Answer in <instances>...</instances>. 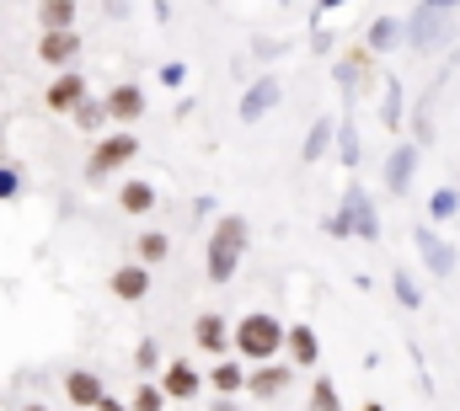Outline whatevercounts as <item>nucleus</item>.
Instances as JSON below:
<instances>
[{"label": "nucleus", "mask_w": 460, "mask_h": 411, "mask_svg": "<svg viewBox=\"0 0 460 411\" xmlns=\"http://www.w3.org/2000/svg\"><path fill=\"white\" fill-rule=\"evenodd\" d=\"M284 347H289V326L279 315L252 310V315L235 320V358H246V363H279Z\"/></svg>", "instance_id": "obj_1"}, {"label": "nucleus", "mask_w": 460, "mask_h": 411, "mask_svg": "<svg viewBox=\"0 0 460 411\" xmlns=\"http://www.w3.org/2000/svg\"><path fill=\"white\" fill-rule=\"evenodd\" d=\"M246 240H252V224H246V214H220V219H215V230H209V257H204V273H209V284H230V278H235Z\"/></svg>", "instance_id": "obj_2"}, {"label": "nucleus", "mask_w": 460, "mask_h": 411, "mask_svg": "<svg viewBox=\"0 0 460 411\" xmlns=\"http://www.w3.org/2000/svg\"><path fill=\"white\" fill-rule=\"evenodd\" d=\"M139 150H145V144H139V134H134V128L102 134V139H97V150L86 155V182H92V188H97V182H108V177H113V171H123Z\"/></svg>", "instance_id": "obj_3"}, {"label": "nucleus", "mask_w": 460, "mask_h": 411, "mask_svg": "<svg viewBox=\"0 0 460 411\" xmlns=\"http://www.w3.org/2000/svg\"><path fill=\"white\" fill-rule=\"evenodd\" d=\"M456 11H429V5H418L412 16H407V48H418V54H434V48H445L450 38H456V22H450Z\"/></svg>", "instance_id": "obj_4"}, {"label": "nucleus", "mask_w": 460, "mask_h": 411, "mask_svg": "<svg viewBox=\"0 0 460 411\" xmlns=\"http://www.w3.org/2000/svg\"><path fill=\"white\" fill-rule=\"evenodd\" d=\"M332 75H338V86H343L348 102H353V97H364V92L380 81V70H375V54H369V48H348L343 59L332 65Z\"/></svg>", "instance_id": "obj_5"}, {"label": "nucleus", "mask_w": 460, "mask_h": 411, "mask_svg": "<svg viewBox=\"0 0 460 411\" xmlns=\"http://www.w3.org/2000/svg\"><path fill=\"white\" fill-rule=\"evenodd\" d=\"M412 240H418V257H423V267L434 273V278H450L456 273V246L423 219V224H412Z\"/></svg>", "instance_id": "obj_6"}, {"label": "nucleus", "mask_w": 460, "mask_h": 411, "mask_svg": "<svg viewBox=\"0 0 460 411\" xmlns=\"http://www.w3.org/2000/svg\"><path fill=\"white\" fill-rule=\"evenodd\" d=\"M193 342H199V353H209V358H226V353H235V326H230V315H220V310H204V315L193 320Z\"/></svg>", "instance_id": "obj_7"}, {"label": "nucleus", "mask_w": 460, "mask_h": 411, "mask_svg": "<svg viewBox=\"0 0 460 411\" xmlns=\"http://www.w3.org/2000/svg\"><path fill=\"white\" fill-rule=\"evenodd\" d=\"M75 59H81V32H75V27H65V32H43V38H38V65H49L54 75L75 70Z\"/></svg>", "instance_id": "obj_8"}, {"label": "nucleus", "mask_w": 460, "mask_h": 411, "mask_svg": "<svg viewBox=\"0 0 460 411\" xmlns=\"http://www.w3.org/2000/svg\"><path fill=\"white\" fill-rule=\"evenodd\" d=\"M92 97V86H86V75L81 70H65V75H54L49 81V92H43V107L49 112H59V118H75V107Z\"/></svg>", "instance_id": "obj_9"}, {"label": "nucleus", "mask_w": 460, "mask_h": 411, "mask_svg": "<svg viewBox=\"0 0 460 411\" xmlns=\"http://www.w3.org/2000/svg\"><path fill=\"white\" fill-rule=\"evenodd\" d=\"M348 214V224H353V235L358 240H380V214H375V198L358 188V182H348L343 188V204H338Z\"/></svg>", "instance_id": "obj_10"}, {"label": "nucleus", "mask_w": 460, "mask_h": 411, "mask_svg": "<svg viewBox=\"0 0 460 411\" xmlns=\"http://www.w3.org/2000/svg\"><path fill=\"white\" fill-rule=\"evenodd\" d=\"M418 161H423V150H418V144H407V139L385 155V193H391V198H407V193H412Z\"/></svg>", "instance_id": "obj_11"}, {"label": "nucleus", "mask_w": 460, "mask_h": 411, "mask_svg": "<svg viewBox=\"0 0 460 411\" xmlns=\"http://www.w3.org/2000/svg\"><path fill=\"white\" fill-rule=\"evenodd\" d=\"M279 102H284V86H279V75H257V81L241 92V107H235V112H241V123H262V118H268Z\"/></svg>", "instance_id": "obj_12"}, {"label": "nucleus", "mask_w": 460, "mask_h": 411, "mask_svg": "<svg viewBox=\"0 0 460 411\" xmlns=\"http://www.w3.org/2000/svg\"><path fill=\"white\" fill-rule=\"evenodd\" d=\"M155 267H145V262H123V267H113V278H108V289H113V300H123V305H139V300H150V278Z\"/></svg>", "instance_id": "obj_13"}, {"label": "nucleus", "mask_w": 460, "mask_h": 411, "mask_svg": "<svg viewBox=\"0 0 460 411\" xmlns=\"http://www.w3.org/2000/svg\"><path fill=\"white\" fill-rule=\"evenodd\" d=\"M161 390H166V401H199V390H204V374H199L188 358H172V363L161 369Z\"/></svg>", "instance_id": "obj_14"}, {"label": "nucleus", "mask_w": 460, "mask_h": 411, "mask_svg": "<svg viewBox=\"0 0 460 411\" xmlns=\"http://www.w3.org/2000/svg\"><path fill=\"white\" fill-rule=\"evenodd\" d=\"M289 380H295V363H257L252 380H246V396L252 401H279L289 390Z\"/></svg>", "instance_id": "obj_15"}, {"label": "nucleus", "mask_w": 460, "mask_h": 411, "mask_svg": "<svg viewBox=\"0 0 460 411\" xmlns=\"http://www.w3.org/2000/svg\"><path fill=\"white\" fill-rule=\"evenodd\" d=\"M65 401H70V407L97 411L102 401H108V385H102V374H97V369H70V374H65Z\"/></svg>", "instance_id": "obj_16"}, {"label": "nucleus", "mask_w": 460, "mask_h": 411, "mask_svg": "<svg viewBox=\"0 0 460 411\" xmlns=\"http://www.w3.org/2000/svg\"><path fill=\"white\" fill-rule=\"evenodd\" d=\"M102 102H108V118H113V123L134 128V123L145 118V86H134V81H118Z\"/></svg>", "instance_id": "obj_17"}, {"label": "nucleus", "mask_w": 460, "mask_h": 411, "mask_svg": "<svg viewBox=\"0 0 460 411\" xmlns=\"http://www.w3.org/2000/svg\"><path fill=\"white\" fill-rule=\"evenodd\" d=\"M284 358H289L295 369H316V363H322V337H316V326L295 320V326H289V347H284Z\"/></svg>", "instance_id": "obj_18"}, {"label": "nucleus", "mask_w": 460, "mask_h": 411, "mask_svg": "<svg viewBox=\"0 0 460 411\" xmlns=\"http://www.w3.org/2000/svg\"><path fill=\"white\" fill-rule=\"evenodd\" d=\"M402 43H407V22H396V16H375L369 32H364V48H369V54H391V48H402Z\"/></svg>", "instance_id": "obj_19"}, {"label": "nucleus", "mask_w": 460, "mask_h": 411, "mask_svg": "<svg viewBox=\"0 0 460 411\" xmlns=\"http://www.w3.org/2000/svg\"><path fill=\"white\" fill-rule=\"evenodd\" d=\"M155 198H161V193H155V182H145V177H128V182L118 188V208H123V214H134V219H139V214H150Z\"/></svg>", "instance_id": "obj_20"}, {"label": "nucleus", "mask_w": 460, "mask_h": 411, "mask_svg": "<svg viewBox=\"0 0 460 411\" xmlns=\"http://www.w3.org/2000/svg\"><path fill=\"white\" fill-rule=\"evenodd\" d=\"M332 139H338V118H316V123H311V134H305V144H300V161H305V166H316V161L332 150Z\"/></svg>", "instance_id": "obj_21"}, {"label": "nucleus", "mask_w": 460, "mask_h": 411, "mask_svg": "<svg viewBox=\"0 0 460 411\" xmlns=\"http://www.w3.org/2000/svg\"><path fill=\"white\" fill-rule=\"evenodd\" d=\"M166 257H172V235H166V230H145V235H134V262L161 267Z\"/></svg>", "instance_id": "obj_22"}, {"label": "nucleus", "mask_w": 460, "mask_h": 411, "mask_svg": "<svg viewBox=\"0 0 460 411\" xmlns=\"http://www.w3.org/2000/svg\"><path fill=\"white\" fill-rule=\"evenodd\" d=\"M75 16H81L75 0H38V27L43 32H65V27H75Z\"/></svg>", "instance_id": "obj_23"}, {"label": "nucleus", "mask_w": 460, "mask_h": 411, "mask_svg": "<svg viewBox=\"0 0 460 411\" xmlns=\"http://www.w3.org/2000/svg\"><path fill=\"white\" fill-rule=\"evenodd\" d=\"M246 380H252V374H246V363H230V358L209 369V385H215V396H230V401L246 390Z\"/></svg>", "instance_id": "obj_24"}, {"label": "nucleus", "mask_w": 460, "mask_h": 411, "mask_svg": "<svg viewBox=\"0 0 460 411\" xmlns=\"http://www.w3.org/2000/svg\"><path fill=\"white\" fill-rule=\"evenodd\" d=\"M460 214V188H434L429 193V224H450Z\"/></svg>", "instance_id": "obj_25"}, {"label": "nucleus", "mask_w": 460, "mask_h": 411, "mask_svg": "<svg viewBox=\"0 0 460 411\" xmlns=\"http://www.w3.org/2000/svg\"><path fill=\"white\" fill-rule=\"evenodd\" d=\"M338 161H343L348 171H358V161H364V150H358V128H353V118H338Z\"/></svg>", "instance_id": "obj_26"}, {"label": "nucleus", "mask_w": 460, "mask_h": 411, "mask_svg": "<svg viewBox=\"0 0 460 411\" xmlns=\"http://www.w3.org/2000/svg\"><path fill=\"white\" fill-rule=\"evenodd\" d=\"M391 294H396V305L402 310H423V289H418V278H412L407 267L391 273Z\"/></svg>", "instance_id": "obj_27"}, {"label": "nucleus", "mask_w": 460, "mask_h": 411, "mask_svg": "<svg viewBox=\"0 0 460 411\" xmlns=\"http://www.w3.org/2000/svg\"><path fill=\"white\" fill-rule=\"evenodd\" d=\"M402 112H407V107H402V81L385 75V107H380V123H385L391 134H402Z\"/></svg>", "instance_id": "obj_28"}, {"label": "nucleus", "mask_w": 460, "mask_h": 411, "mask_svg": "<svg viewBox=\"0 0 460 411\" xmlns=\"http://www.w3.org/2000/svg\"><path fill=\"white\" fill-rule=\"evenodd\" d=\"M102 123H113V118H108V102L86 97V102L75 107V128H81V134H102Z\"/></svg>", "instance_id": "obj_29"}, {"label": "nucleus", "mask_w": 460, "mask_h": 411, "mask_svg": "<svg viewBox=\"0 0 460 411\" xmlns=\"http://www.w3.org/2000/svg\"><path fill=\"white\" fill-rule=\"evenodd\" d=\"M311 411H348L343 396H338V385L327 374H316V385H311Z\"/></svg>", "instance_id": "obj_30"}, {"label": "nucleus", "mask_w": 460, "mask_h": 411, "mask_svg": "<svg viewBox=\"0 0 460 411\" xmlns=\"http://www.w3.org/2000/svg\"><path fill=\"white\" fill-rule=\"evenodd\" d=\"M128 407H134V411H166L172 401H166V390H161V385H150V380H139V390L128 396Z\"/></svg>", "instance_id": "obj_31"}, {"label": "nucleus", "mask_w": 460, "mask_h": 411, "mask_svg": "<svg viewBox=\"0 0 460 411\" xmlns=\"http://www.w3.org/2000/svg\"><path fill=\"white\" fill-rule=\"evenodd\" d=\"M134 369H139V374H150V369H166V363H161V342H155V337H145V342L134 347Z\"/></svg>", "instance_id": "obj_32"}, {"label": "nucleus", "mask_w": 460, "mask_h": 411, "mask_svg": "<svg viewBox=\"0 0 460 411\" xmlns=\"http://www.w3.org/2000/svg\"><path fill=\"white\" fill-rule=\"evenodd\" d=\"M22 188H27V182H22V171L0 161V204H11V198H22Z\"/></svg>", "instance_id": "obj_33"}, {"label": "nucleus", "mask_w": 460, "mask_h": 411, "mask_svg": "<svg viewBox=\"0 0 460 411\" xmlns=\"http://www.w3.org/2000/svg\"><path fill=\"white\" fill-rule=\"evenodd\" d=\"M182 81H188V65H182V59H172V65H161V86H172V92H177Z\"/></svg>", "instance_id": "obj_34"}, {"label": "nucleus", "mask_w": 460, "mask_h": 411, "mask_svg": "<svg viewBox=\"0 0 460 411\" xmlns=\"http://www.w3.org/2000/svg\"><path fill=\"white\" fill-rule=\"evenodd\" d=\"M327 235H338V240H353V224H348V214L338 208L332 219H327Z\"/></svg>", "instance_id": "obj_35"}, {"label": "nucleus", "mask_w": 460, "mask_h": 411, "mask_svg": "<svg viewBox=\"0 0 460 411\" xmlns=\"http://www.w3.org/2000/svg\"><path fill=\"white\" fill-rule=\"evenodd\" d=\"M311 48L316 54H332V32H311Z\"/></svg>", "instance_id": "obj_36"}, {"label": "nucleus", "mask_w": 460, "mask_h": 411, "mask_svg": "<svg viewBox=\"0 0 460 411\" xmlns=\"http://www.w3.org/2000/svg\"><path fill=\"white\" fill-rule=\"evenodd\" d=\"M155 5V22H172V0H150Z\"/></svg>", "instance_id": "obj_37"}, {"label": "nucleus", "mask_w": 460, "mask_h": 411, "mask_svg": "<svg viewBox=\"0 0 460 411\" xmlns=\"http://www.w3.org/2000/svg\"><path fill=\"white\" fill-rule=\"evenodd\" d=\"M418 5H429V11H456L460 0H418Z\"/></svg>", "instance_id": "obj_38"}, {"label": "nucleus", "mask_w": 460, "mask_h": 411, "mask_svg": "<svg viewBox=\"0 0 460 411\" xmlns=\"http://www.w3.org/2000/svg\"><path fill=\"white\" fill-rule=\"evenodd\" d=\"M97 411H134V407H128V401H118V396H108V401H102Z\"/></svg>", "instance_id": "obj_39"}, {"label": "nucleus", "mask_w": 460, "mask_h": 411, "mask_svg": "<svg viewBox=\"0 0 460 411\" xmlns=\"http://www.w3.org/2000/svg\"><path fill=\"white\" fill-rule=\"evenodd\" d=\"M338 5H348V0H316V16H327V11H338Z\"/></svg>", "instance_id": "obj_40"}, {"label": "nucleus", "mask_w": 460, "mask_h": 411, "mask_svg": "<svg viewBox=\"0 0 460 411\" xmlns=\"http://www.w3.org/2000/svg\"><path fill=\"white\" fill-rule=\"evenodd\" d=\"M209 411H235V401H230V396H220V401H215Z\"/></svg>", "instance_id": "obj_41"}, {"label": "nucleus", "mask_w": 460, "mask_h": 411, "mask_svg": "<svg viewBox=\"0 0 460 411\" xmlns=\"http://www.w3.org/2000/svg\"><path fill=\"white\" fill-rule=\"evenodd\" d=\"M16 411H49V407L43 401H27V407H16Z\"/></svg>", "instance_id": "obj_42"}, {"label": "nucleus", "mask_w": 460, "mask_h": 411, "mask_svg": "<svg viewBox=\"0 0 460 411\" xmlns=\"http://www.w3.org/2000/svg\"><path fill=\"white\" fill-rule=\"evenodd\" d=\"M456 188H460V182H456Z\"/></svg>", "instance_id": "obj_43"}]
</instances>
